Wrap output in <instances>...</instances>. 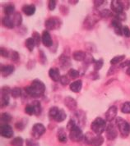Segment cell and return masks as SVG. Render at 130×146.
<instances>
[{"label": "cell", "instance_id": "1", "mask_svg": "<svg viewBox=\"0 0 130 146\" xmlns=\"http://www.w3.org/2000/svg\"><path fill=\"white\" fill-rule=\"evenodd\" d=\"M28 95L31 98H40L44 95L46 91V85L41 80L36 79L31 82V86L24 88Z\"/></svg>", "mask_w": 130, "mask_h": 146}, {"label": "cell", "instance_id": "2", "mask_svg": "<svg viewBox=\"0 0 130 146\" xmlns=\"http://www.w3.org/2000/svg\"><path fill=\"white\" fill-rule=\"evenodd\" d=\"M101 18V17L100 16L99 12H94L93 13L88 14L83 21V28L85 30H91Z\"/></svg>", "mask_w": 130, "mask_h": 146}, {"label": "cell", "instance_id": "3", "mask_svg": "<svg viewBox=\"0 0 130 146\" xmlns=\"http://www.w3.org/2000/svg\"><path fill=\"white\" fill-rule=\"evenodd\" d=\"M106 121L101 117H96L91 122V129L96 135H101L106 129Z\"/></svg>", "mask_w": 130, "mask_h": 146}, {"label": "cell", "instance_id": "4", "mask_svg": "<svg viewBox=\"0 0 130 146\" xmlns=\"http://www.w3.org/2000/svg\"><path fill=\"white\" fill-rule=\"evenodd\" d=\"M84 140L89 146H101L104 143V137L101 135H92L90 132L85 135Z\"/></svg>", "mask_w": 130, "mask_h": 146}, {"label": "cell", "instance_id": "5", "mask_svg": "<svg viewBox=\"0 0 130 146\" xmlns=\"http://www.w3.org/2000/svg\"><path fill=\"white\" fill-rule=\"evenodd\" d=\"M116 126L123 137H128L130 134V126L129 124L122 117H119L115 120Z\"/></svg>", "mask_w": 130, "mask_h": 146}, {"label": "cell", "instance_id": "6", "mask_svg": "<svg viewBox=\"0 0 130 146\" xmlns=\"http://www.w3.org/2000/svg\"><path fill=\"white\" fill-rule=\"evenodd\" d=\"M84 136L81 127L78 124L72 126L69 130V139L72 142H80L82 139H84Z\"/></svg>", "mask_w": 130, "mask_h": 146}, {"label": "cell", "instance_id": "7", "mask_svg": "<svg viewBox=\"0 0 130 146\" xmlns=\"http://www.w3.org/2000/svg\"><path fill=\"white\" fill-rule=\"evenodd\" d=\"M12 90L8 86H3L1 89V100H0V105L1 108H5L9 104L10 100V94Z\"/></svg>", "mask_w": 130, "mask_h": 146}, {"label": "cell", "instance_id": "8", "mask_svg": "<svg viewBox=\"0 0 130 146\" xmlns=\"http://www.w3.org/2000/svg\"><path fill=\"white\" fill-rule=\"evenodd\" d=\"M62 25V21L59 17H50L46 21L45 26L48 31H53L55 29H59Z\"/></svg>", "mask_w": 130, "mask_h": 146}, {"label": "cell", "instance_id": "9", "mask_svg": "<svg viewBox=\"0 0 130 146\" xmlns=\"http://www.w3.org/2000/svg\"><path fill=\"white\" fill-rule=\"evenodd\" d=\"M46 133V126L41 123L34 124L31 129V135L33 138L38 139Z\"/></svg>", "mask_w": 130, "mask_h": 146}, {"label": "cell", "instance_id": "10", "mask_svg": "<svg viewBox=\"0 0 130 146\" xmlns=\"http://www.w3.org/2000/svg\"><path fill=\"white\" fill-rule=\"evenodd\" d=\"M0 134L3 137L10 139L13 136V129L9 124H1L0 126Z\"/></svg>", "mask_w": 130, "mask_h": 146}, {"label": "cell", "instance_id": "11", "mask_svg": "<svg viewBox=\"0 0 130 146\" xmlns=\"http://www.w3.org/2000/svg\"><path fill=\"white\" fill-rule=\"evenodd\" d=\"M105 132H106V137L109 140H114V139H116L118 135V131L116 127L115 126L114 124L110 123L108 126H106Z\"/></svg>", "mask_w": 130, "mask_h": 146}, {"label": "cell", "instance_id": "12", "mask_svg": "<svg viewBox=\"0 0 130 146\" xmlns=\"http://www.w3.org/2000/svg\"><path fill=\"white\" fill-rule=\"evenodd\" d=\"M64 105L69 110L71 111H75L77 109V107H78V103L77 101L75 100V99H73L71 96H67L65 97L64 100Z\"/></svg>", "mask_w": 130, "mask_h": 146}, {"label": "cell", "instance_id": "13", "mask_svg": "<svg viewBox=\"0 0 130 146\" xmlns=\"http://www.w3.org/2000/svg\"><path fill=\"white\" fill-rule=\"evenodd\" d=\"M118 108L117 107L111 106L109 108V109L106 111L105 113V119L107 121L111 122L113 120L115 119L116 116H117Z\"/></svg>", "mask_w": 130, "mask_h": 146}, {"label": "cell", "instance_id": "14", "mask_svg": "<svg viewBox=\"0 0 130 146\" xmlns=\"http://www.w3.org/2000/svg\"><path fill=\"white\" fill-rule=\"evenodd\" d=\"M41 39L43 44L47 48H51L53 46V40L50 34L48 31H44L41 35Z\"/></svg>", "mask_w": 130, "mask_h": 146}, {"label": "cell", "instance_id": "15", "mask_svg": "<svg viewBox=\"0 0 130 146\" xmlns=\"http://www.w3.org/2000/svg\"><path fill=\"white\" fill-rule=\"evenodd\" d=\"M59 65L62 67V69H67L68 68L69 66H71V60H70V58L66 55V54H62L60 57H59Z\"/></svg>", "mask_w": 130, "mask_h": 146}, {"label": "cell", "instance_id": "16", "mask_svg": "<svg viewBox=\"0 0 130 146\" xmlns=\"http://www.w3.org/2000/svg\"><path fill=\"white\" fill-rule=\"evenodd\" d=\"M14 70H15V67L13 65H5V66L1 65V68H0V72L3 77L9 76L11 74H13Z\"/></svg>", "mask_w": 130, "mask_h": 146}, {"label": "cell", "instance_id": "17", "mask_svg": "<svg viewBox=\"0 0 130 146\" xmlns=\"http://www.w3.org/2000/svg\"><path fill=\"white\" fill-rule=\"evenodd\" d=\"M111 25H112V27L114 28V31L117 35H119V36L123 35V26L121 24V21H118L117 19L115 18L114 20H112Z\"/></svg>", "mask_w": 130, "mask_h": 146}, {"label": "cell", "instance_id": "18", "mask_svg": "<svg viewBox=\"0 0 130 146\" xmlns=\"http://www.w3.org/2000/svg\"><path fill=\"white\" fill-rule=\"evenodd\" d=\"M49 76L51 78V80L54 82H58L60 80V73L59 70L57 67H52L49 70Z\"/></svg>", "mask_w": 130, "mask_h": 146}, {"label": "cell", "instance_id": "19", "mask_svg": "<svg viewBox=\"0 0 130 146\" xmlns=\"http://www.w3.org/2000/svg\"><path fill=\"white\" fill-rule=\"evenodd\" d=\"M111 7L113 12H115V14L120 13L124 12V8L122 7L119 0H112L111 3Z\"/></svg>", "mask_w": 130, "mask_h": 146}, {"label": "cell", "instance_id": "20", "mask_svg": "<svg viewBox=\"0 0 130 146\" xmlns=\"http://www.w3.org/2000/svg\"><path fill=\"white\" fill-rule=\"evenodd\" d=\"M21 10H22L23 13L27 17L33 16L36 13V6L34 4H26L22 7Z\"/></svg>", "mask_w": 130, "mask_h": 146}, {"label": "cell", "instance_id": "21", "mask_svg": "<svg viewBox=\"0 0 130 146\" xmlns=\"http://www.w3.org/2000/svg\"><path fill=\"white\" fill-rule=\"evenodd\" d=\"M82 87V81L81 80H78L73 81L69 85V89L74 93H79Z\"/></svg>", "mask_w": 130, "mask_h": 146}, {"label": "cell", "instance_id": "22", "mask_svg": "<svg viewBox=\"0 0 130 146\" xmlns=\"http://www.w3.org/2000/svg\"><path fill=\"white\" fill-rule=\"evenodd\" d=\"M86 53H85L84 51L78 50V51L73 52V53H72V58H73V59L75 60V61L82 62L86 58Z\"/></svg>", "mask_w": 130, "mask_h": 146}, {"label": "cell", "instance_id": "23", "mask_svg": "<svg viewBox=\"0 0 130 146\" xmlns=\"http://www.w3.org/2000/svg\"><path fill=\"white\" fill-rule=\"evenodd\" d=\"M2 23L3 25V27H5L7 29H13L15 25H14V22H13V18L11 17H7L5 16L3 20H2Z\"/></svg>", "mask_w": 130, "mask_h": 146}, {"label": "cell", "instance_id": "24", "mask_svg": "<svg viewBox=\"0 0 130 146\" xmlns=\"http://www.w3.org/2000/svg\"><path fill=\"white\" fill-rule=\"evenodd\" d=\"M14 11H15V7L13 3H7L4 6V8H3L4 14L7 17H11L14 13Z\"/></svg>", "mask_w": 130, "mask_h": 146}, {"label": "cell", "instance_id": "25", "mask_svg": "<svg viewBox=\"0 0 130 146\" xmlns=\"http://www.w3.org/2000/svg\"><path fill=\"white\" fill-rule=\"evenodd\" d=\"M57 137H58V139H59V142H61V143H66L67 140H68L67 134L65 133L64 130L63 128L59 129L58 133H57Z\"/></svg>", "mask_w": 130, "mask_h": 146}, {"label": "cell", "instance_id": "26", "mask_svg": "<svg viewBox=\"0 0 130 146\" xmlns=\"http://www.w3.org/2000/svg\"><path fill=\"white\" fill-rule=\"evenodd\" d=\"M12 18H13L15 27H19L21 25V23H22V17H21V15L20 13H15L13 14V17H12Z\"/></svg>", "mask_w": 130, "mask_h": 146}, {"label": "cell", "instance_id": "27", "mask_svg": "<svg viewBox=\"0 0 130 146\" xmlns=\"http://www.w3.org/2000/svg\"><path fill=\"white\" fill-rule=\"evenodd\" d=\"M25 46L28 49V51L30 52H32L34 48L36 46V42L33 39L32 37H30V38H27L25 41Z\"/></svg>", "mask_w": 130, "mask_h": 146}, {"label": "cell", "instance_id": "28", "mask_svg": "<svg viewBox=\"0 0 130 146\" xmlns=\"http://www.w3.org/2000/svg\"><path fill=\"white\" fill-rule=\"evenodd\" d=\"M0 119H1V122L2 124H8L9 122L12 121V116L9 114L8 113H3L1 114V117H0Z\"/></svg>", "mask_w": 130, "mask_h": 146}, {"label": "cell", "instance_id": "29", "mask_svg": "<svg viewBox=\"0 0 130 146\" xmlns=\"http://www.w3.org/2000/svg\"><path fill=\"white\" fill-rule=\"evenodd\" d=\"M67 117V114L65 113V111L64 109H59V113L57 114L56 117L54 118V121L57 122H62L64 121Z\"/></svg>", "mask_w": 130, "mask_h": 146}, {"label": "cell", "instance_id": "30", "mask_svg": "<svg viewBox=\"0 0 130 146\" xmlns=\"http://www.w3.org/2000/svg\"><path fill=\"white\" fill-rule=\"evenodd\" d=\"M32 105L34 107V111H35V115L36 116H40L41 113V105L39 101L36 100L32 103Z\"/></svg>", "mask_w": 130, "mask_h": 146}, {"label": "cell", "instance_id": "31", "mask_svg": "<svg viewBox=\"0 0 130 146\" xmlns=\"http://www.w3.org/2000/svg\"><path fill=\"white\" fill-rule=\"evenodd\" d=\"M124 58H125V55H119V56H115V57H114V58L111 60V64L112 66L116 65V64L121 62H124Z\"/></svg>", "mask_w": 130, "mask_h": 146}, {"label": "cell", "instance_id": "32", "mask_svg": "<svg viewBox=\"0 0 130 146\" xmlns=\"http://www.w3.org/2000/svg\"><path fill=\"white\" fill-rule=\"evenodd\" d=\"M59 109L58 107H52V108H50V110H49V117H50L51 119L54 120V118L56 117V116H57V114L59 113Z\"/></svg>", "mask_w": 130, "mask_h": 146}, {"label": "cell", "instance_id": "33", "mask_svg": "<svg viewBox=\"0 0 130 146\" xmlns=\"http://www.w3.org/2000/svg\"><path fill=\"white\" fill-rule=\"evenodd\" d=\"M99 13H100V16H101V18H108V17L113 16L112 12H111L110 9H107V8L102 9L101 11L99 12Z\"/></svg>", "mask_w": 130, "mask_h": 146}, {"label": "cell", "instance_id": "34", "mask_svg": "<svg viewBox=\"0 0 130 146\" xmlns=\"http://www.w3.org/2000/svg\"><path fill=\"white\" fill-rule=\"evenodd\" d=\"M11 96L13 99H17L20 96H21V90L18 87H14L12 89L11 91Z\"/></svg>", "mask_w": 130, "mask_h": 146}, {"label": "cell", "instance_id": "35", "mask_svg": "<svg viewBox=\"0 0 130 146\" xmlns=\"http://www.w3.org/2000/svg\"><path fill=\"white\" fill-rule=\"evenodd\" d=\"M24 140L21 137H15L14 139L11 141V145L13 146H23Z\"/></svg>", "mask_w": 130, "mask_h": 146}, {"label": "cell", "instance_id": "36", "mask_svg": "<svg viewBox=\"0 0 130 146\" xmlns=\"http://www.w3.org/2000/svg\"><path fill=\"white\" fill-rule=\"evenodd\" d=\"M93 64H94V71L98 72L101 69V67L104 65V60L101 58L99 60H96Z\"/></svg>", "mask_w": 130, "mask_h": 146}, {"label": "cell", "instance_id": "37", "mask_svg": "<svg viewBox=\"0 0 130 146\" xmlns=\"http://www.w3.org/2000/svg\"><path fill=\"white\" fill-rule=\"evenodd\" d=\"M68 76L72 78V79H77L79 77V76H80V73L78 72V70H75V69H72L71 68L70 70H68Z\"/></svg>", "mask_w": 130, "mask_h": 146}, {"label": "cell", "instance_id": "38", "mask_svg": "<svg viewBox=\"0 0 130 146\" xmlns=\"http://www.w3.org/2000/svg\"><path fill=\"white\" fill-rule=\"evenodd\" d=\"M32 38L34 39V40H35V42H36V46H39L40 44V42H42L41 35H40L38 32L34 31V32H33Z\"/></svg>", "mask_w": 130, "mask_h": 146}, {"label": "cell", "instance_id": "39", "mask_svg": "<svg viewBox=\"0 0 130 146\" xmlns=\"http://www.w3.org/2000/svg\"><path fill=\"white\" fill-rule=\"evenodd\" d=\"M121 112L125 114H130V102H125L122 105Z\"/></svg>", "mask_w": 130, "mask_h": 146}, {"label": "cell", "instance_id": "40", "mask_svg": "<svg viewBox=\"0 0 130 146\" xmlns=\"http://www.w3.org/2000/svg\"><path fill=\"white\" fill-rule=\"evenodd\" d=\"M95 61L96 60L94 59V58H93V56L91 55V53H86V58L83 61L86 64H91V63H94L95 62Z\"/></svg>", "mask_w": 130, "mask_h": 146}, {"label": "cell", "instance_id": "41", "mask_svg": "<svg viewBox=\"0 0 130 146\" xmlns=\"http://www.w3.org/2000/svg\"><path fill=\"white\" fill-rule=\"evenodd\" d=\"M59 82L62 86H68L69 83H70V79L67 76H61L60 77V80H59Z\"/></svg>", "mask_w": 130, "mask_h": 146}, {"label": "cell", "instance_id": "42", "mask_svg": "<svg viewBox=\"0 0 130 146\" xmlns=\"http://www.w3.org/2000/svg\"><path fill=\"white\" fill-rule=\"evenodd\" d=\"M25 112L27 115H30V116H32L33 114L35 113L34 111V107L32 104H27L25 108Z\"/></svg>", "mask_w": 130, "mask_h": 146}, {"label": "cell", "instance_id": "43", "mask_svg": "<svg viewBox=\"0 0 130 146\" xmlns=\"http://www.w3.org/2000/svg\"><path fill=\"white\" fill-rule=\"evenodd\" d=\"M26 146H40L38 141H36L34 139H26Z\"/></svg>", "mask_w": 130, "mask_h": 146}, {"label": "cell", "instance_id": "44", "mask_svg": "<svg viewBox=\"0 0 130 146\" xmlns=\"http://www.w3.org/2000/svg\"><path fill=\"white\" fill-rule=\"evenodd\" d=\"M115 18L117 19L118 21H124L126 20V18H127L126 13H125L124 12H123V13H120L115 14Z\"/></svg>", "mask_w": 130, "mask_h": 146}, {"label": "cell", "instance_id": "45", "mask_svg": "<svg viewBox=\"0 0 130 146\" xmlns=\"http://www.w3.org/2000/svg\"><path fill=\"white\" fill-rule=\"evenodd\" d=\"M39 58H40V62L41 64H46L47 58H46V56L45 53L42 51V50H40L39 51Z\"/></svg>", "mask_w": 130, "mask_h": 146}, {"label": "cell", "instance_id": "46", "mask_svg": "<svg viewBox=\"0 0 130 146\" xmlns=\"http://www.w3.org/2000/svg\"><path fill=\"white\" fill-rule=\"evenodd\" d=\"M10 58L13 60V62H17L19 60V53L17 51H12L10 53Z\"/></svg>", "mask_w": 130, "mask_h": 146}, {"label": "cell", "instance_id": "47", "mask_svg": "<svg viewBox=\"0 0 130 146\" xmlns=\"http://www.w3.org/2000/svg\"><path fill=\"white\" fill-rule=\"evenodd\" d=\"M56 4H57V1L55 0H50L48 2V8L50 11H54V8L56 7Z\"/></svg>", "mask_w": 130, "mask_h": 146}, {"label": "cell", "instance_id": "48", "mask_svg": "<svg viewBox=\"0 0 130 146\" xmlns=\"http://www.w3.org/2000/svg\"><path fill=\"white\" fill-rule=\"evenodd\" d=\"M119 2H120L122 7L124 8V10H128L130 7V1H129V0H123V1L119 0Z\"/></svg>", "mask_w": 130, "mask_h": 146}, {"label": "cell", "instance_id": "49", "mask_svg": "<svg viewBox=\"0 0 130 146\" xmlns=\"http://www.w3.org/2000/svg\"><path fill=\"white\" fill-rule=\"evenodd\" d=\"M0 53H1V56L3 57V58H8L9 55H10L9 52L5 48H3V47H1V48H0Z\"/></svg>", "mask_w": 130, "mask_h": 146}, {"label": "cell", "instance_id": "50", "mask_svg": "<svg viewBox=\"0 0 130 146\" xmlns=\"http://www.w3.org/2000/svg\"><path fill=\"white\" fill-rule=\"evenodd\" d=\"M123 34L125 37L129 38L130 37V29L128 26H124L123 27Z\"/></svg>", "mask_w": 130, "mask_h": 146}, {"label": "cell", "instance_id": "51", "mask_svg": "<svg viewBox=\"0 0 130 146\" xmlns=\"http://www.w3.org/2000/svg\"><path fill=\"white\" fill-rule=\"evenodd\" d=\"M59 11H60V13L63 14V15H68V12H69V9L68 8V7L64 6V5H61L60 7H59Z\"/></svg>", "mask_w": 130, "mask_h": 146}, {"label": "cell", "instance_id": "52", "mask_svg": "<svg viewBox=\"0 0 130 146\" xmlns=\"http://www.w3.org/2000/svg\"><path fill=\"white\" fill-rule=\"evenodd\" d=\"M105 2L106 1H105V0H94L93 4H94V7L96 8H98L99 7H101V5H103Z\"/></svg>", "mask_w": 130, "mask_h": 146}, {"label": "cell", "instance_id": "53", "mask_svg": "<svg viewBox=\"0 0 130 146\" xmlns=\"http://www.w3.org/2000/svg\"><path fill=\"white\" fill-rule=\"evenodd\" d=\"M75 125H77V122H76V121L73 119H70L69 120V121L68 122V124H67V129L69 131L72 127V126H74Z\"/></svg>", "mask_w": 130, "mask_h": 146}, {"label": "cell", "instance_id": "54", "mask_svg": "<svg viewBox=\"0 0 130 146\" xmlns=\"http://www.w3.org/2000/svg\"><path fill=\"white\" fill-rule=\"evenodd\" d=\"M15 127H16V129L18 130V131H22V130L25 128V125H24L21 121H19V122H17V123L15 124Z\"/></svg>", "mask_w": 130, "mask_h": 146}, {"label": "cell", "instance_id": "55", "mask_svg": "<svg viewBox=\"0 0 130 146\" xmlns=\"http://www.w3.org/2000/svg\"><path fill=\"white\" fill-rule=\"evenodd\" d=\"M117 71H118L117 66H112L111 68H110V70L108 71V72H107V76H111V75H113V74H115V73Z\"/></svg>", "mask_w": 130, "mask_h": 146}, {"label": "cell", "instance_id": "56", "mask_svg": "<svg viewBox=\"0 0 130 146\" xmlns=\"http://www.w3.org/2000/svg\"><path fill=\"white\" fill-rule=\"evenodd\" d=\"M129 64H130V60H129V61H124V62L119 65V67H121V68L128 67V66H129Z\"/></svg>", "mask_w": 130, "mask_h": 146}, {"label": "cell", "instance_id": "57", "mask_svg": "<svg viewBox=\"0 0 130 146\" xmlns=\"http://www.w3.org/2000/svg\"><path fill=\"white\" fill-rule=\"evenodd\" d=\"M91 77L92 80H96L99 78V75H98L97 72H96V71H94V72H92L91 73Z\"/></svg>", "mask_w": 130, "mask_h": 146}, {"label": "cell", "instance_id": "58", "mask_svg": "<svg viewBox=\"0 0 130 146\" xmlns=\"http://www.w3.org/2000/svg\"><path fill=\"white\" fill-rule=\"evenodd\" d=\"M78 2H79L78 0H69V1H68V3H69L70 4H72V5H75V4H77Z\"/></svg>", "mask_w": 130, "mask_h": 146}, {"label": "cell", "instance_id": "59", "mask_svg": "<svg viewBox=\"0 0 130 146\" xmlns=\"http://www.w3.org/2000/svg\"><path fill=\"white\" fill-rule=\"evenodd\" d=\"M126 73H127V75H128V76H130V64H129V66L127 67V70H126Z\"/></svg>", "mask_w": 130, "mask_h": 146}]
</instances>
